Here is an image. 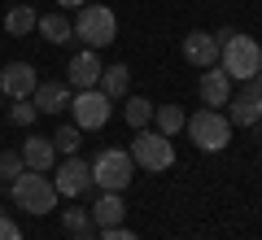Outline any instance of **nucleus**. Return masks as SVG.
<instances>
[{
  "mask_svg": "<svg viewBox=\"0 0 262 240\" xmlns=\"http://www.w3.org/2000/svg\"><path fill=\"white\" fill-rule=\"evenodd\" d=\"M9 197H13V205H18L22 214H48V210H57V201H61V192L53 188V179L39 175V170H22V175L9 184Z\"/></svg>",
  "mask_w": 262,
  "mask_h": 240,
  "instance_id": "nucleus-1",
  "label": "nucleus"
},
{
  "mask_svg": "<svg viewBox=\"0 0 262 240\" xmlns=\"http://www.w3.org/2000/svg\"><path fill=\"white\" fill-rule=\"evenodd\" d=\"M219 66L227 70V79H241V83H249L253 74L262 70V44L253 35H241L236 31L232 39H227L223 48H219Z\"/></svg>",
  "mask_w": 262,
  "mask_h": 240,
  "instance_id": "nucleus-2",
  "label": "nucleus"
},
{
  "mask_svg": "<svg viewBox=\"0 0 262 240\" xmlns=\"http://www.w3.org/2000/svg\"><path fill=\"white\" fill-rule=\"evenodd\" d=\"M184 127H188V140H192L201 153H223V148L232 144V122H227L223 110H196Z\"/></svg>",
  "mask_w": 262,
  "mask_h": 240,
  "instance_id": "nucleus-3",
  "label": "nucleus"
},
{
  "mask_svg": "<svg viewBox=\"0 0 262 240\" xmlns=\"http://www.w3.org/2000/svg\"><path fill=\"white\" fill-rule=\"evenodd\" d=\"M131 162L140 170H149V175H158V170H170L175 166V144H170V136H162L158 127H144V131H136V140H131Z\"/></svg>",
  "mask_w": 262,
  "mask_h": 240,
  "instance_id": "nucleus-4",
  "label": "nucleus"
},
{
  "mask_svg": "<svg viewBox=\"0 0 262 240\" xmlns=\"http://www.w3.org/2000/svg\"><path fill=\"white\" fill-rule=\"evenodd\" d=\"M136 179V162L127 148H105L101 157H92V188L101 192H127V184Z\"/></svg>",
  "mask_w": 262,
  "mask_h": 240,
  "instance_id": "nucleus-5",
  "label": "nucleus"
},
{
  "mask_svg": "<svg viewBox=\"0 0 262 240\" xmlns=\"http://www.w3.org/2000/svg\"><path fill=\"white\" fill-rule=\"evenodd\" d=\"M75 35L83 39V48H105V44L118 39V18H114V9H105V5H79Z\"/></svg>",
  "mask_w": 262,
  "mask_h": 240,
  "instance_id": "nucleus-6",
  "label": "nucleus"
},
{
  "mask_svg": "<svg viewBox=\"0 0 262 240\" xmlns=\"http://www.w3.org/2000/svg\"><path fill=\"white\" fill-rule=\"evenodd\" d=\"M57 175H53V188L61 197H83V192H92V162H83V157L79 153H70V157H61V162H57Z\"/></svg>",
  "mask_w": 262,
  "mask_h": 240,
  "instance_id": "nucleus-7",
  "label": "nucleus"
},
{
  "mask_svg": "<svg viewBox=\"0 0 262 240\" xmlns=\"http://www.w3.org/2000/svg\"><path fill=\"white\" fill-rule=\"evenodd\" d=\"M70 114H75V127L79 131H101L110 122V96L101 88H88V92L70 96Z\"/></svg>",
  "mask_w": 262,
  "mask_h": 240,
  "instance_id": "nucleus-8",
  "label": "nucleus"
},
{
  "mask_svg": "<svg viewBox=\"0 0 262 240\" xmlns=\"http://www.w3.org/2000/svg\"><path fill=\"white\" fill-rule=\"evenodd\" d=\"M35 83H39V74H35L31 61H9L0 70V96H5V101H31Z\"/></svg>",
  "mask_w": 262,
  "mask_h": 240,
  "instance_id": "nucleus-9",
  "label": "nucleus"
},
{
  "mask_svg": "<svg viewBox=\"0 0 262 240\" xmlns=\"http://www.w3.org/2000/svg\"><path fill=\"white\" fill-rule=\"evenodd\" d=\"M101 57H96V48H79L75 57H70V66H66V83L79 88V92H88V88L101 83Z\"/></svg>",
  "mask_w": 262,
  "mask_h": 240,
  "instance_id": "nucleus-10",
  "label": "nucleus"
},
{
  "mask_svg": "<svg viewBox=\"0 0 262 240\" xmlns=\"http://www.w3.org/2000/svg\"><path fill=\"white\" fill-rule=\"evenodd\" d=\"M184 61L196 66V70L219 66V39H214V31H188V35H184Z\"/></svg>",
  "mask_w": 262,
  "mask_h": 240,
  "instance_id": "nucleus-11",
  "label": "nucleus"
},
{
  "mask_svg": "<svg viewBox=\"0 0 262 240\" xmlns=\"http://www.w3.org/2000/svg\"><path fill=\"white\" fill-rule=\"evenodd\" d=\"M227 122H232V127H258L262 122V96L253 92V88L232 92V101H227Z\"/></svg>",
  "mask_w": 262,
  "mask_h": 240,
  "instance_id": "nucleus-12",
  "label": "nucleus"
},
{
  "mask_svg": "<svg viewBox=\"0 0 262 240\" xmlns=\"http://www.w3.org/2000/svg\"><path fill=\"white\" fill-rule=\"evenodd\" d=\"M196 96H201L206 110H223V105L232 101V79H227V70L210 66V70L201 74V83H196Z\"/></svg>",
  "mask_w": 262,
  "mask_h": 240,
  "instance_id": "nucleus-13",
  "label": "nucleus"
},
{
  "mask_svg": "<svg viewBox=\"0 0 262 240\" xmlns=\"http://www.w3.org/2000/svg\"><path fill=\"white\" fill-rule=\"evenodd\" d=\"M70 92L75 88L66 83V79H44V83H35L31 101H35L39 114H61V110H70Z\"/></svg>",
  "mask_w": 262,
  "mask_h": 240,
  "instance_id": "nucleus-14",
  "label": "nucleus"
},
{
  "mask_svg": "<svg viewBox=\"0 0 262 240\" xmlns=\"http://www.w3.org/2000/svg\"><path fill=\"white\" fill-rule=\"evenodd\" d=\"M18 153H22V162H27V170H39V175H48V170L57 166V148H53V140H44V136H27Z\"/></svg>",
  "mask_w": 262,
  "mask_h": 240,
  "instance_id": "nucleus-15",
  "label": "nucleus"
},
{
  "mask_svg": "<svg viewBox=\"0 0 262 240\" xmlns=\"http://www.w3.org/2000/svg\"><path fill=\"white\" fill-rule=\"evenodd\" d=\"M122 219H127V205H122V192H101L92 205V223L96 227H122Z\"/></svg>",
  "mask_w": 262,
  "mask_h": 240,
  "instance_id": "nucleus-16",
  "label": "nucleus"
},
{
  "mask_svg": "<svg viewBox=\"0 0 262 240\" xmlns=\"http://www.w3.org/2000/svg\"><path fill=\"white\" fill-rule=\"evenodd\" d=\"M35 31L48 44H70V39H75V22L66 18V13H44V18L35 22Z\"/></svg>",
  "mask_w": 262,
  "mask_h": 240,
  "instance_id": "nucleus-17",
  "label": "nucleus"
},
{
  "mask_svg": "<svg viewBox=\"0 0 262 240\" xmlns=\"http://www.w3.org/2000/svg\"><path fill=\"white\" fill-rule=\"evenodd\" d=\"M96 88H101L110 101H118V96L131 92V70H127V66H105V70H101V83H96Z\"/></svg>",
  "mask_w": 262,
  "mask_h": 240,
  "instance_id": "nucleus-18",
  "label": "nucleus"
},
{
  "mask_svg": "<svg viewBox=\"0 0 262 240\" xmlns=\"http://www.w3.org/2000/svg\"><path fill=\"white\" fill-rule=\"evenodd\" d=\"M35 22H39V13L31 9V5H13V9L5 13V31H9L13 39H22V35H31V31H35Z\"/></svg>",
  "mask_w": 262,
  "mask_h": 240,
  "instance_id": "nucleus-19",
  "label": "nucleus"
},
{
  "mask_svg": "<svg viewBox=\"0 0 262 240\" xmlns=\"http://www.w3.org/2000/svg\"><path fill=\"white\" fill-rule=\"evenodd\" d=\"M153 110H158V105H153L149 96H127V110H122V114H127V127L131 131H144L153 122Z\"/></svg>",
  "mask_w": 262,
  "mask_h": 240,
  "instance_id": "nucleus-20",
  "label": "nucleus"
},
{
  "mask_svg": "<svg viewBox=\"0 0 262 240\" xmlns=\"http://www.w3.org/2000/svg\"><path fill=\"white\" fill-rule=\"evenodd\" d=\"M153 122H158L162 136H179L188 118H184V110H179V105H158V110H153Z\"/></svg>",
  "mask_w": 262,
  "mask_h": 240,
  "instance_id": "nucleus-21",
  "label": "nucleus"
},
{
  "mask_svg": "<svg viewBox=\"0 0 262 240\" xmlns=\"http://www.w3.org/2000/svg\"><path fill=\"white\" fill-rule=\"evenodd\" d=\"M79 136H83V131H79L75 122H66V127H57L48 140H53V148H57L61 157H70V153H79Z\"/></svg>",
  "mask_w": 262,
  "mask_h": 240,
  "instance_id": "nucleus-22",
  "label": "nucleus"
},
{
  "mask_svg": "<svg viewBox=\"0 0 262 240\" xmlns=\"http://www.w3.org/2000/svg\"><path fill=\"white\" fill-rule=\"evenodd\" d=\"M22 170H27V162H22V153H18V148H5V153H0V184L9 188L13 179L22 175Z\"/></svg>",
  "mask_w": 262,
  "mask_h": 240,
  "instance_id": "nucleus-23",
  "label": "nucleus"
},
{
  "mask_svg": "<svg viewBox=\"0 0 262 240\" xmlns=\"http://www.w3.org/2000/svg\"><path fill=\"white\" fill-rule=\"evenodd\" d=\"M35 118H39L35 101H13V105H9V122H13V127H31Z\"/></svg>",
  "mask_w": 262,
  "mask_h": 240,
  "instance_id": "nucleus-24",
  "label": "nucleus"
},
{
  "mask_svg": "<svg viewBox=\"0 0 262 240\" xmlns=\"http://www.w3.org/2000/svg\"><path fill=\"white\" fill-rule=\"evenodd\" d=\"M61 223H66V231H70V236H75V231H88L92 227V210H61Z\"/></svg>",
  "mask_w": 262,
  "mask_h": 240,
  "instance_id": "nucleus-25",
  "label": "nucleus"
},
{
  "mask_svg": "<svg viewBox=\"0 0 262 240\" xmlns=\"http://www.w3.org/2000/svg\"><path fill=\"white\" fill-rule=\"evenodd\" d=\"M0 240H22V227L9 219V214H0Z\"/></svg>",
  "mask_w": 262,
  "mask_h": 240,
  "instance_id": "nucleus-26",
  "label": "nucleus"
},
{
  "mask_svg": "<svg viewBox=\"0 0 262 240\" xmlns=\"http://www.w3.org/2000/svg\"><path fill=\"white\" fill-rule=\"evenodd\" d=\"M96 240H140V236H136V231H127V227H105Z\"/></svg>",
  "mask_w": 262,
  "mask_h": 240,
  "instance_id": "nucleus-27",
  "label": "nucleus"
},
{
  "mask_svg": "<svg viewBox=\"0 0 262 240\" xmlns=\"http://www.w3.org/2000/svg\"><path fill=\"white\" fill-rule=\"evenodd\" d=\"M249 88H253V92L262 96V70H258V74H253V79H249Z\"/></svg>",
  "mask_w": 262,
  "mask_h": 240,
  "instance_id": "nucleus-28",
  "label": "nucleus"
},
{
  "mask_svg": "<svg viewBox=\"0 0 262 240\" xmlns=\"http://www.w3.org/2000/svg\"><path fill=\"white\" fill-rule=\"evenodd\" d=\"M61 9H79V5H88V0H57Z\"/></svg>",
  "mask_w": 262,
  "mask_h": 240,
  "instance_id": "nucleus-29",
  "label": "nucleus"
},
{
  "mask_svg": "<svg viewBox=\"0 0 262 240\" xmlns=\"http://www.w3.org/2000/svg\"><path fill=\"white\" fill-rule=\"evenodd\" d=\"M70 240H96V236H88V231H75V236H70Z\"/></svg>",
  "mask_w": 262,
  "mask_h": 240,
  "instance_id": "nucleus-30",
  "label": "nucleus"
},
{
  "mask_svg": "<svg viewBox=\"0 0 262 240\" xmlns=\"http://www.w3.org/2000/svg\"><path fill=\"white\" fill-rule=\"evenodd\" d=\"M0 110H5V96H0Z\"/></svg>",
  "mask_w": 262,
  "mask_h": 240,
  "instance_id": "nucleus-31",
  "label": "nucleus"
}]
</instances>
